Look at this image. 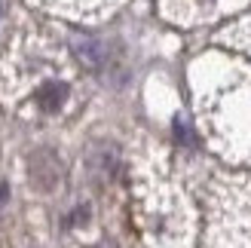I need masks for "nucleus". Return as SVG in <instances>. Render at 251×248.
<instances>
[{
  "instance_id": "2",
  "label": "nucleus",
  "mask_w": 251,
  "mask_h": 248,
  "mask_svg": "<svg viewBox=\"0 0 251 248\" xmlns=\"http://www.w3.org/2000/svg\"><path fill=\"white\" fill-rule=\"evenodd\" d=\"M68 101V86L65 83H46L40 92H37V104L46 114H55V110Z\"/></svg>"
},
{
  "instance_id": "1",
  "label": "nucleus",
  "mask_w": 251,
  "mask_h": 248,
  "mask_svg": "<svg viewBox=\"0 0 251 248\" xmlns=\"http://www.w3.org/2000/svg\"><path fill=\"white\" fill-rule=\"evenodd\" d=\"M31 175H34V184H37L40 190H52V184L58 181V166H55V159L49 156V153L34 156V163H31Z\"/></svg>"
},
{
  "instance_id": "4",
  "label": "nucleus",
  "mask_w": 251,
  "mask_h": 248,
  "mask_svg": "<svg viewBox=\"0 0 251 248\" xmlns=\"http://www.w3.org/2000/svg\"><path fill=\"white\" fill-rule=\"evenodd\" d=\"M6 199V187H0V202H3Z\"/></svg>"
},
{
  "instance_id": "3",
  "label": "nucleus",
  "mask_w": 251,
  "mask_h": 248,
  "mask_svg": "<svg viewBox=\"0 0 251 248\" xmlns=\"http://www.w3.org/2000/svg\"><path fill=\"white\" fill-rule=\"evenodd\" d=\"M65 3H74V6H77V3H89V0H65Z\"/></svg>"
}]
</instances>
